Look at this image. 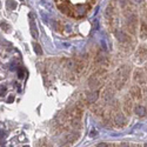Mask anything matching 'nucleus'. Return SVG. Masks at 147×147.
<instances>
[{
    "instance_id": "f257e3e1",
    "label": "nucleus",
    "mask_w": 147,
    "mask_h": 147,
    "mask_svg": "<svg viewBox=\"0 0 147 147\" xmlns=\"http://www.w3.org/2000/svg\"><path fill=\"white\" fill-rule=\"evenodd\" d=\"M128 73H129V68L126 66H122L117 71L115 74V80H114V86L118 90H121L124 87V85L126 84L127 79H128Z\"/></svg>"
},
{
    "instance_id": "f03ea898",
    "label": "nucleus",
    "mask_w": 147,
    "mask_h": 147,
    "mask_svg": "<svg viewBox=\"0 0 147 147\" xmlns=\"http://www.w3.org/2000/svg\"><path fill=\"white\" fill-rule=\"evenodd\" d=\"M91 7H90V5H87V4H79V5H77L76 7H73L72 8V14H71V17H74V18H81V17H84L85 14L88 12V9H90Z\"/></svg>"
},
{
    "instance_id": "7ed1b4c3",
    "label": "nucleus",
    "mask_w": 147,
    "mask_h": 147,
    "mask_svg": "<svg viewBox=\"0 0 147 147\" xmlns=\"http://www.w3.org/2000/svg\"><path fill=\"white\" fill-rule=\"evenodd\" d=\"M126 18H127V30H128L132 34H134V33H136L137 25H138V18H137V16L134 14V13L127 16Z\"/></svg>"
},
{
    "instance_id": "20e7f679",
    "label": "nucleus",
    "mask_w": 147,
    "mask_h": 147,
    "mask_svg": "<svg viewBox=\"0 0 147 147\" xmlns=\"http://www.w3.org/2000/svg\"><path fill=\"white\" fill-rule=\"evenodd\" d=\"M146 59H147V48H146V46L138 47V50L136 52V58H134V60H136L138 64H142Z\"/></svg>"
},
{
    "instance_id": "39448f33",
    "label": "nucleus",
    "mask_w": 147,
    "mask_h": 147,
    "mask_svg": "<svg viewBox=\"0 0 147 147\" xmlns=\"http://www.w3.org/2000/svg\"><path fill=\"white\" fill-rule=\"evenodd\" d=\"M133 80L137 85L141 86V85L146 84V76H145V72L141 69H136L133 73Z\"/></svg>"
},
{
    "instance_id": "423d86ee",
    "label": "nucleus",
    "mask_w": 147,
    "mask_h": 147,
    "mask_svg": "<svg viewBox=\"0 0 147 147\" xmlns=\"http://www.w3.org/2000/svg\"><path fill=\"white\" fill-rule=\"evenodd\" d=\"M129 94H131V96L133 98V99L141 100L142 93H141V88H140L139 85H133V86L131 87V90H129Z\"/></svg>"
},
{
    "instance_id": "0eeeda50",
    "label": "nucleus",
    "mask_w": 147,
    "mask_h": 147,
    "mask_svg": "<svg viewBox=\"0 0 147 147\" xmlns=\"http://www.w3.org/2000/svg\"><path fill=\"white\" fill-rule=\"evenodd\" d=\"M115 38H117V40H118L119 42H121V44H126V42L129 41L128 34H127L126 32H124V31H121V30L115 31Z\"/></svg>"
},
{
    "instance_id": "6e6552de",
    "label": "nucleus",
    "mask_w": 147,
    "mask_h": 147,
    "mask_svg": "<svg viewBox=\"0 0 147 147\" xmlns=\"http://www.w3.org/2000/svg\"><path fill=\"white\" fill-rule=\"evenodd\" d=\"M99 94H100L99 91H93V92L87 93V94H86V102L90 104V105L95 104L96 100L99 99Z\"/></svg>"
},
{
    "instance_id": "1a4fd4ad",
    "label": "nucleus",
    "mask_w": 147,
    "mask_h": 147,
    "mask_svg": "<svg viewBox=\"0 0 147 147\" xmlns=\"http://www.w3.org/2000/svg\"><path fill=\"white\" fill-rule=\"evenodd\" d=\"M114 122H115V125H117L118 127L125 126V124H126V118H125V115L122 114L121 112H117V114L114 115Z\"/></svg>"
},
{
    "instance_id": "9d476101",
    "label": "nucleus",
    "mask_w": 147,
    "mask_h": 147,
    "mask_svg": "<svg viewBox=\"0 0 147 147\" xmlns=\"http://www.w3.org/2000/svg\"><path fill=\"white\" fill-rule=\"evenodd\" d=\"M58 8L60 9V12H63V13H65V14H67V16L71 17V14H72V8H73V7H71L66 1H63V4L58 3Z\"/></svg>"
},
{
    "instance_id": "9b49d317",
    "label": "nucleus",
    "mask_w": 147,
    "mask_h": 147,
    "mask_svg": "<svg viewBox=\"0 0 147 147\" xmlns=\"http://www.w3.org/2000/svg\"><path fill=\"white\" fill-rule=\"evenodd\" d=\"M95 64L100 65V66H106L108 64V58L104 54V53H98L95 57Z\"/></svg>"
},
{
    "instance_id": "f8f14e48",
    "label": "nucleus",
    "mask_w": 147,
    "mask_h": 147,
    "mask_svg": "<svg viewBox=\"0 0 147 147\" xmlns=\"http://www.w3.org/2000/svg\"><path fill=\"white\" fill-rule=\"evenodd\" d=\"M113 96H114V92H113L112 88H109V87H107L102 93V99H104L105 102H111L113 100Z\"/></svg>"
},
{
    "instance_id": "ddd939ff",
    "label": "nucleus",
    "mask_w": 147,
    "mask_h": 147,
    "mask_svg": "<svg viewBox=\"0 0 147 147\" xmlns=\"http://www.w3.org/2000/svg\"><path fill=\"white\" fill-rule=\"evenodd\" d=\"M85 68H86V63L80 59V60H74V71L77 73H82L85 71Z\"/></svg>"
},
{
    "instance_id": "4468645a",
    "label": "nucleus",
    "mask_w": 147,
    "mask_h": 147,
    "mask_svg": "<svg viewBox=\"0 0 147 147\" xmlns=\"http://www.w3.org/2000/svg\"><path fill=\"white\" fill-rule=\"evenodd\" d=\"M134 113H136L138 117H140V118L145 117V115H146V113H147L146 107H145V106H142V105H138V106H136V107H134Z\"/></svg>"
},
{
    "instance_id": "2eb2a0df",
    "label": "nucleus",
    "mask_w": 147,
    "mask_h": 147,
    "mask_svg": "<svg viewBox=\"0 0 147 147\" xmlns=\"http://www.w3.org/2000/svg\"><path fill=\"white\" fill-rule=\"evenodd\" d=\"M139 36L142 40L147 38V22H141L140 30H139Z\"/></svg>"
},
{
    "instance_id": "dca6fc26",
    "label": "nucleus",
    "mask_w": 147,
    "mask_h": 147,
    "mask_svg": "<svg viewBox=\"0 0 147 147\" xmlns=\"http://www.w3.org/2000/svg\"><path fill=\"white\" fill-rule=\"evenodd\" d=\"M132 100L131 99H128V98H126L125 99V102H124V111H125V113L126 114H131L132 113Z\"/></svg>"
},
{
    "instance_id": "f3484780",
    "label": "nucleus",
    "mask_w": 147,
    "mask_h": 147,
    "mask_svg": "<svg viewBox=\"0 0 147 147\" xmlns=\"http://www.w3.org/2000/svg\"><path fill=\"white\" fill-rule=\"evenodd\" d=\"M79 138V134L78 133H74V132H71L66 136V141L67 142H74L77 141V139Z\"/></svg>"
},
{
    "instance_id": "a211bd4d",
    "label": "nucleus",
    "mask_w": 147,
    "mask_h": 147,
    "mask_svg": "<svg viewBox=\"0 0 147 147\" xmlns=\"http://www.w3.org/2000/svg\"><path fill=\"white\" fill-rule=\"evenodd\" d=\"M91 108H92L93 113L96 114V115H100V114L104 113V108H102V106H100V105H94V104H93V106H92Z\"/></svg>"
},
{
    "instance_id": "6ab92c4d",
    "label": "nucleus",
    "mask_w": 147,
    "mask_h": 147,
    "mask_svg": "<svg viewBox=\"0 0 147 147\" xmlns=\"http://www.w3.org/2000/svg\"><path fill=\"white\" fill-rule=\"evenodd\" d=\"M6 6H7L8 9H16L17 4L13 1V0H7V1H6Z\"/></svg>"
},
{
    "instance_id": "aec40b11",
    "label": "nucleus",
    "mask_w": 147,
    "mask_h": 147,
    "mask_svg": "<svg viewBox=\"0 0 147 147\" xmlns=\"http://www.w3.org/2000/svg\"><path fill=\"white\" fill-rule=\"evenodd\" d=\"M31 31H32V35L34 38H38V32L35 30V24H33V21H31Z\"/></svg>"
},
{
    "instance_id": "412c9836",
    "label": "nucleus",
    "mask_w": 147,
    "mask_h": 147,
    "mask_svg": "<svg viewBox=\"0 0 147 147\" xmlns=\"http://www.w3.org/2000/svg\"><path fill=\"white\" fill-rule=\"evenodd\" d=\"M34 51H35V53L36 54H42V50H41V47H40V45H38V44H34Z\"/></svg>"
},
{
    "instance_id": "4be33fe9",
    "label": "nucleus",
    "mask_w": 147,
    "mask_h": 147,
    "mask_svg": "<svg viewBox=\"0 0 147 147\" xmlns=\"http://www.w3.org/2000/svg\"><path fill=\"white\" fill-rule=\"evenodd\" d=\"M6 86L5 85H1V86H0V96H4L5 94H6Z\"/></svg>"
},
{
    "instance_id": "5701e85b",
    "label": "nucleus",
    "mask_w": 147,
    "mask_h": 147,
    "mask_svg": "<svg viewBox=\"0 0 147 147\" xmlns=\"http://www.w3.org/2000/svg\"><path fill=\"white\" fill-rule=\"evenodd\" d=\"M1 27H3L4 31H7V32L9 31V26L7 25V24H5V22H1Z\"/></svg>"
},
{
    "instance_id": "b1692460",
    "label": "nucleus",
    "mask_w": 147,
    "mask_h": 147,
    "mask_svg": "<svg viewBox=\"0 0 147 147\" xmlns=\"http://www.w3.org/2000/svg\"><path fill=\"white\" fill-rule=\"evenodd\" d=\"M18 76H19V78H24V76H25V73H24V71H22V69H19V71H18Z\"/></svg>"
},
{
    "instance_id": "393cba45",
    "label": "nucleus",
    "mask_w": 147,
    "mask_h": 147,
    "mask_svg": "<svg viewBox=\"0 0 147 147\" xmlns=\"http://www.w3.org/2000/svg\"><path fill=\"white\" fill-rule=\"evenodd\" d=\"M13 101H14V96H13V95H9L8 99H7V102L11 104V102H13Z\"/></svg>"
},
{
    "instance_id": "a878e982",
    "label": "nucleus",
    "mask_w": 147,
    "mask_h": 147,
    "mask_svg": "<svg viewBox=\"0 0 147 147\" xmlns=\"http://www.w3.org/2000/svg\"><path fill=\"white\" fill-rule=\"evenodd\" d=\"M5 136H6V132H5V131H0V139L4 138Z\"/></svg>"
},
{
    "instance_id": "bb28decb",
    "label": "nucleus",
    "mask_w": 147,
    "mask_h": 147,
    "mask_svg": "<svg viewBox=\"0 0 147 147\" xmlns=\"http://www.w3.org/2000/svg\"><path fill=\"white\" fill-rule=\"evenodd\" d=\"M96 147H108L106 144H104V142H101V144H98L96 145Z\"/></svg>"
},
{
    "instance_id": "cd10ccee",
    "label": "nucleus",
    "mask_w": 147,
    "mask_h": 147,
    "mask_svg": "<svg viewBox=\"0 0 147 147\" xmlns=\"http://www.w3.org/2000/svg\"><path fill=\"white\" fill-rule=\"evenodd\" d=\"M120 147H129V145H128V144H126V142H122V144L120 145Z\"/></svg>"
},
{
    "instance_id": "c85d7f7f",
    "label": "nucleus",
    "mask_w": 147,
    "mask_h": 147,
    "mask_svg": "<svg viewBox=\"0 0 147 147\" xmlns=\"http://www.w3.org/2000/svg\"><path fill=\"white\" fill-rule=\"evenodd\" d=\"M134 1H136V3H138V4H140V3L142 1V0H134Z\"/></svg>"
},
{
    "instance_id": "c756f323",
    "label": "nucleus",
    "mask_w": 147,
    "mask_h": 147,
    "mask_svg": "<svg viewBox=\"0 0 147 147\" xmlns=\"http://www.w3.org/2000/svg\"><path fill=\"white\" fill-rule=\"evenodd\" d=\"M145 16H146V18H147V9H146V12H145Z\"/></svg>"
},
{
    "instance_id": "7c9ffc66",
    "label": "nucleus",
    "mask_w": 147,
    "mask_h": 147,
    "mask_svg": "<svg viewBox=\"0 0 147 147\" xmlns=\"http://www.w3.org/2000/svg\"><path fill=\"white\" fill-rule=\"evenodd\" d=\"M44 147H50V146H47V145H44Z\"/></svg>"
},
{
    "instance_id": "2f4dec72",
    "label": "nucleus",
    "mask_w": 147,
    "mask_h": 147,
    "mask_svg": "<svg viewBox=\"0 0 147 147\" xmlns=\"http://www.w3.org/2000/svg\"><path fill=\"white\" fill-rule=\"evenodd\" d=\"M144 147H147V144H145V145H144Z\"/></svg>"
},
{
    "instance_id": "473e14b6",
    "label": "nucleus",
    "mask_w": 147,
    "mask_h": 147,
    "mask_svg": "<svg viewBox=\"0 0 147 147\" xmlns=\"http://www.w3.org/2000/svg\"><path fill=\"white\" fill-rule=\"evenodd\" d=\"M24 147H30V146H27V145H26V146H24Z\"/></svg>"
},
{
    "instance_id": "72a5a7b5",
    "label": "nucleus",
    "mask_w": 147,
    "mask_h": 147,
    "mask_svg": "<svg viewBox=\"0 0 147 147\" xmlns=\"http://www.w3.org/2000/svg\"><path fill=\"white\" fill-rule=\"evenodd\" d=\"M61 1H65V0H61Z\"/></svg>"
},
{
    "instance_id": "f704fd0d",
    "label": "nucleus",
    "mask_w": 147,
    "mask_h": 147,
    "mask_svg": "<svg viewBox=\"0 0 147 147\" xmlns=\"http://www.w3.org/2000/svg\"><path fill=\"white\" fill-rule=\"evenodd\" d=\"M94 1H95V0H94Z\"/></svg>"
}]
</instances>
